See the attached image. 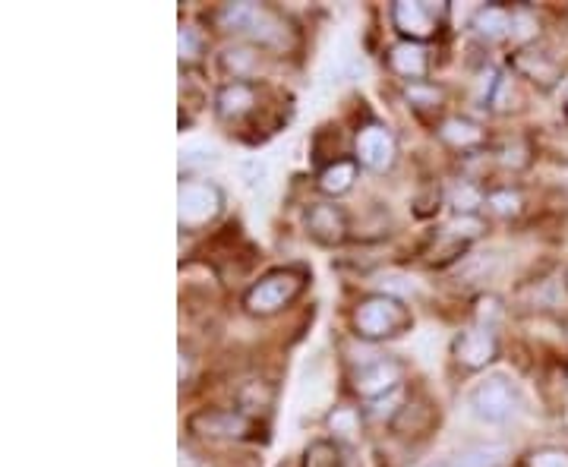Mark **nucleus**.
<instances>
[{
    "label": "nucleus",
    "instance_id": "nucleus-5",
    "mask_svg": "<svg viewBox=\"0 0 568 467\" xmlns=\"http://www.w3.org/2000/svg\"><path fill=\"white\" fill-rule=\"evenodd\" d=\"M471 411L483 423H505L518 411V389L509 376H486L471 392Z\"/></svg>",
    "mask_w": 568,
    "mask_h": 467
},
{
    "label": "nucleus",
    "instance_id": "nucleus-30",
    "mask_svg": "<svg viewBox=\"0 0 568 467\" xmlns=\"http://www.w3.org/2000/svg\"><path fill=\"white\" fill-rule=\"evenodd\" d=\"M408 98L414 101L417 108H433L436 101H439V89L426 86V83H417V86H411V89H408Z\"/></svg>",
    "mask_w": 568,
    "mask_h": 467
},
{
    "label": "nucleus",
    "instance_id": "nucleus-7",
    "mask_svg": "<svg viewBox=\"0 0 568 467\" xmlns=\"http://www.w3.org/2000/svg\"><path fill=\"white\" fill-rule=\"evenodd\" d=\"M190 433L209 436V439H253L256 420L243 411L228 408H206L190 417Z\"/></svg>",
    "mask_w": 568,
    "mask_h": 467
},
{
    "label": "nucleus",
    "instance_id": "nucleus-26",
    "mask_svg": "<svg viewBox=\"0 0 568 467\" xmlns=\"http://www.w3.org/2000/svg\"><path fill=\"white\" fill-rule=\"evenodd\" d=\"M212 165H218V152H212V149L193 146L187 152H180V171H187V174H193L196 168H212Z\"/></svg>",
    "mask_w": 568,
    "mask_h": 467
},
{
    "label": "nucleus",
    "instance_id": "nucleus-12",
    "mask_svg": "<svg viewBox=\"0 0 568 467\" xmlns=\"http://www.w3.org/2000/svg\"><path fill=\"white\" fill-rule=\"evenodd\" d=\"M256 108V86L253 83H225L215 92V114L228 124H237Z\"/></svg>",
    "mask_w": 568,
    "mask_h": 467
},
{
    "label": "nucleus",
    "instance_id": "nucleus-8",
    "mask_svg": "<svg viewBox=\"0 0 568 467\" xmlns=\"http://www.w3.org/2000/svg\"><path fill=\"white\" fill-rule=\"evenodd\" d=\"M445 7H433L426 0H398L392 7V23L404 35V42L423 45L426 38H433L439 32V16Z\"/></svg>",
    "mask_w": 568,
    "mask_h": 467
},
{
    "label": "nucleus",
    "instance_id": "nucleus-17",
    "mask_svg": "<svg viewBox=\"0 0 568 467\" xmlns=\"http://www.w3.org/2000/svg\"><path fill=\"white\" fill-rule=\"evenodd\" d=\"M512 26H515V16L499 4H486L474 13V32L486 38V42H499L502 35L512 32Z\"/></svg>",
    "mask_w": 568,
    "mask_h": 467
},
{
    "label": "nucleus",
    "instance_id": "nucleus-22",
    "mask_svg": "<svg viewBox=\"0 0 568 467\" xmlns=\"http://www.w3.org/2000/svg\"><path fill=\"white\" fill-rule=\"evenodd\" d=\"M272 389H269V385L266 382H247V385H243V389H240V408H243V414H253V411H266L269 408V404H272Z\"/></svg>",
    "mask_w": 568,
    "mask_h": 467
},
{
    "label": "nucleus",
    "instance_id": "nucleus-20",
    "mask_svg": "<svg viewBox=\"0 0 568 467\" xmlns=\"http://www.w3.org/2000/svg\"><path fill=\"white\" fill-rule=\"evenodd\" d=\"M303 467H344L338 442L316 439L307 452H303Z\"/></svg>",
    "mask_w": 568,
    "mask_h": 467
},
{
    "label": "nucleus",
    "instance_id": "nucleus-3",
    "mask_svg": "<svg viewBox=\"0 0 568 467\" xmlns=\"http://www.w3.org/2000/svg\"><path fill=\"white\" fill-rule=\"evenodd\" d=\"M303 288H307V272L275 269L269 275H262L253 288L243 294V307H247L250 316H275L284 307H291Z\"/></svg>",
    "mask_w": 568,
    "mask_h": 467
},
{
    "label": "nucleus",
    "instance_id": "nucleus-18",
    "mask_svg": "<svg viewBox=\"0 0 568 467\" xmlns=\"http://www.w3.org/2000/svg\"><path fill=\"white\" fill-rule=\"evenodd\" d=\"M259 64V51L256 48H228L225 54H221V70H225L231 76V83H247V76H253Z\"/></svg>",
    "mask_w": 568,
    "mask_h": 467
},
{
    "label": "nucleus",
    "instance_id": "nucleus-21",
    "mask_svg": "<svg viewBox=\"0 0 568 467\" xmlns=\"http://www.w3.org/2000/svg\"><path fill=\"white\" fill-rule=\"evenodd\" d=\"M486 202L483 190L477 184H471V180H458L455 190H452V209L458 215H477V209Z\"/></svg>",
    "mask_w": 568,
    "mask_h": 467
},
{
    "label": "nucleus",
    "instance_id": "nucleus-6",
    "mask_svg": "<svg viewBox=\"0 0 568 467\" xmlns=\"http://www.w3.org/2000/svg\"><path fill=\"white\" fill-rule=\"evenodd\" d=\"M401 379H404V363L395 357H373V360H363L360 367L354 370L351 382H354V392L367 401H379L385 395H392L401 389Z\"/></svg>",
    "mask_w": 568,
    "mask_h": 467
},
{
    "label": "nucleus",
    "instance_id": "nucleus-32",
    "mask_svg": "<svg viewBox=\"0 0 568 467\" xmlns=\"http://www.w3.org/2000/svg\"><path fill=\"white\" fill-rule=\"evenodd\" d=\"M565 281H568V278H565Z\"/></svg>",
    "mask_w": 568,
    "mask_h": 467
},
{
    "label": "nucleus",
    "instance_id": "nucleus-15",
    "mask_svg": "<svg viewBox=\"0 0 568 467\" xmlns=\"http://www.w3.org/2000/svg\"><path fill=\"white\" fill-rule=\"evenodd\" d=\"M439 139L445 142V146L468 152V149L483 146L486 133L480 130V124H474V120H468V117H449V120H442V127H439Z\"/></svg>",
    "mask_w": 568,
    "mask_h": 467
},
{
    "label": "nucleus",
    "instance_id": "nucleus-13",
    "mask_svg": "<svg viewBox=\"0 0 568 467\" xmlns=\"http://www.w3.org/2000/svg\"><path fill=\"white\" fill-rule=\"evenodd\" d=\"M389 67L392 73H398L401 79H408V83H423L426 73H430V51L417 42H398L392 51H389Z\"/></svg>",
    "mask_w": 568,
    "mask_h": 467
},
{
    "label": "nucleus",
    "instance_id": "nucleus-31",
    "mask_svg": "<svg viewBox=\"0 0 568 467\" xmlns=\"http://www.w3.org/2000/svg\"><path fill=\"white\" fill-rule=\"evenodd\" d=\"M565 111H568V89H565Z\"/></svg>",
    "mask_w": 568,
    "mask_h": 467
},
{
    "label": "nucleus",
    "instance_id": "nucleus-11",
    "mask_svg": "<svg viewBox=\"0 0 568 467\" xmlns=\"http://www.w3.org/2000/svg\"><path fill=\"white\" fill-rule=\"evenodd\" d=\"M307 231L322 247H338L348 240V215L335 202H313L307 209Z\"/></svg>",
    "mask_w": 568,
    "mask_h": 467
},
{
    "label": "nucleus",
    "instance_id": "nucleus-29",
    "mask_svg": "<svg viewBox=\"0 0 568 467\" xmlns=\"http://www.w3.org/2000/svg\"><path fill=\"white\" fill-rule=\"evenodd\" d=\"M357 414L351 411V408H338L332 417H329V426H332V433H338V436H354L357 433Z\"/></svg>",
    "mask_w": 568,
    "mask_h": 467
},
{
    "label": "nucleus",
    "instance_id": "nucleus-1",
    "mask_svg": "<svg viewBox=\"0 0 568 467\" xmlns=\"http://www.w3.org/2000/svg\"><path fill=\"white\" fill-rule=\"evenodd\" d=\"M354 332L363 341H385V338H398L401 332H408L411 326V313L404 307V300L395 294H370L363 297L354 307Z\"/></svg>",
    "mask_w": 568,
    "mask_h": 467
},
{
    "label": "nucleus",
    "instance_id": "nucleus-14",
    "mask_svg": "<svg viewBox=\"0 0 568 467\" xmlns=\"http://www.w3.org/2000/svg\"><path fill=\"white\" fill-rule=\"evenodd\" d=\"M357 158H335L332 165H326L316 177V187L326 196H344L357 184Z\"/></svg>",
    "mask_w": 568,
    "mask_h": 467
},
{
    "label": "nucleus",
    "instance_id": "nucleus-25",
    "mask_svg": "<svg viewBox=\"0 0 568 467\" xmlns=\"http://www.w3.org/2000/svg\"><path fill=\"white\" fill-rule=\"evenodd\" d=\"M401 411H404L401 389L392 392V395H385V398H379V401H370V408H367V414H370L373 420H398Z\"/></svg>",
    "mask_w": 568,
    "mask_h": 467
},
{
    "label": "nucleus",
    "instance_id": "nucleus-24",
    "mask_svg": "<svg viewBox=\"0 0 568 467\" xmlns=\"http://www.w3.org/2000/svg\"><path fill=\"white\" fill-rule=\"evenodd\" d=\"M486 206L502 218H512V215L521 212V193L518 190H496V193L486 196Z\"/></svg>",
    "mask_w": 568,
    "mask_h": 467
},
{
    "label": "nucleus",
    "instance_id": "nucleus-23",
    "mask_svg": "<svg viewBox=\"0 0 568 467\" xmlns=\"http://www.w3.org/2000/svg\"><path fill=\"white\" fill-rule=\"evenodd\" d=\"M480 231H483V221L477 218V215H458L449 228H445V237L449 240H455V243H468V240H474V237H480Z\"/></svg>",
    "mask_w": 568,
    "mask_h": 467
},
{
    "label": "nucleus",
    "instance_id": "nucleus-19",
    "mask_svg": "<svg viewBox=\"0 0 568 467\" xmlns=\"http://www.w3.org/2000/svg\"><path fill=\"white\" fill-rule=\"evenodd\" d=\"M509 449L505 445H477V449L458 452L445 467H502Z\"/></svg>",
    "mask_w": 568,
    "mask_h": 467
},
{
    "label": "nucleus",
    "instance_id": "nucleus-2",
    "mask_svg": "<svg viewBox=\"0 0 568 467\" xmlns=\"http://www.w3.org/2000/svg\"><path fill=\"white\" fill-rule=\"evenodd\" d=\"M218 26L225 32L247 35L259 45H284L288 42V26L262 4H250V0H240V4H225L218 10Z\"/></svg>",
    "mask_w": 568,
    "mask_h": 467
},
{
    "label": "nucleus",
    "instance_id": "nucleus-4",
    "mask_svg": "<svg viewBox=\"0 0 568 467\" xmlns=\"http://www.w3.org/2000/svg\"><path fill=\"white\" fill-rule=\"evenodd\" d=\"M225 209V193L212 180H184L177 190V221L184 231L206 228Z\"/></svg>",
    "mask_w": 568,
    "mask_h": 467
},
{
    "label": "nucleus",
    "instance_id": "nucleus-28",
    "mask_svg": "<svg viewBox=\"0 0 568 467\" xmlns=\"http://www.w3.org/2000/svg\"><path fill=\"white\" fill-rule=\"evenodd\" d=\"M177 48H180V60H184V64H193V60H199V54H202L199 32L193 26H184V29H180V35H177Z\"/></svg>",
    "mask_w": 568,
    "mask_h": 467
},
{
    "label": "nucleus",
    "instance_id": "nucleus-10",
    "mask_svg": "<svg viewBox=\"0 0 568 467\" xmlns=\"http://www.w3.org/2000/svg\"><path fill=\"white\" fill-rule=\"evenodd\" d=\"M499 354V338L493 332V326H471V329H464L455 344H452V357L458 367L464 370H483L486 363H493Z\"/></svg>",
    "mask_w": 568,
    "mask_h": 467
},
{
    "label": "nucleus",
    "instance_id": "nucleus-27",
    "mask_svg": "<svg viewBox=\"0 0 568 467\" xmlns=\"http://www.w3.org/2000/svg\"><path fill=\"white\" fill-rule=\"evenodd\" d=\"M524 467H568V452L556 449V445H543V449H534L527 455Z\"/></svg>",
    "mask_w": 568,
    "mask_h": 467
},
{
    "label": "nucleus",
    "instance_id": "nucleus-16",
    "mask_svg": "<svg viewBox=\"0 0 568 467\" xmlns=\"http://www.w3.org/2000/svg\"><path fill=\"white\" fill-rule=\"evenodd\" d=\"M515 70H518L521 76L531 79V83H540L543 89L553 86L556 76H559L556 60H553L550 54H543V51H518V54H515Z\"/></svg>",
    "mask_w": 568,
    "mask_h": 467
},
{
    "label": "nucleus",
    "instance_id": "nucleus-9",
    "mask_svg": "<svg viewBox=\"0 0 568 467\" xmlns=\"http://www.w3.org/2000/svg\"><path fill=\"white\" fill-rule=\"evenodd\" d=\"M354 155H357V165L367 168V171H389L395 165V155H398V142L392 136L389 127L382 124H367L357 133L354 142Z\"/></svg>",
    "mask_w": 568,
    "mask_h": 467
}]
</instances>
